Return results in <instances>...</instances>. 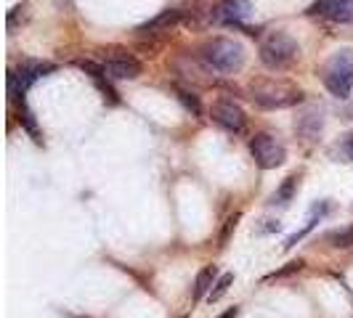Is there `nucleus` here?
<instances>
[{
	"instance_id": "nucleus-10",
	"label": "nucleus",
	"mask_w": 353,
	"mask_h": 318,
	"mask_svg": "<svg viewBox=\"0 0 353 318\" xmlns=\"http://www.w3.org/2000/svg\"><path fill=\"white\" fill-rule=\"evenodd\" d=\"M311 17H324L335 24H353V0H314Z\"/></svg>"
},
{
	"instance_id": "nucleus-6",
	"label": "nucleus",
	"mask_w": 353,
	"mask_h": 318,
	"mask_svg": "<svg viewBox=\"0 0 353 318\" xmlns=\"http://www.w3.org/2000/svg\"><path fill=\"white\" fill-rule=\"evenodd\" d=\"M53 70H56V67L48 64V61H24L19 70H14L8 74V93H11V98H14V101H17V98H24L27 90L32 88L40 77L51 74Z\"/></svg>"
},
{
	"instance_id": "nucleus-2",
	"label": "nucleus",
	"mask_w": 353,
	"mask_h": 318,
	"mask_svg": "<svg viewBox=\"0 0 353 318\" xmlns=\"http://www.w3.org/2000/svg\"><path fill=\"white\" fill-rule=\"evenodd\" d=\"M298 59H301V45H298V40L290 35V32L276 30V32H268L261 40V61L271 72L287 70Z\"/></svg>"
},
{
	"instance_id": "nucleus-1",
	"label": "nucleus",
	"mask_w": 353,
	"mask_h": 318,
	"mask_svg": "<svg viewBox=\"0 0 353 318\" xmlns=\"http://www.w3.org/2000/svg\"><path fill=\"white\" fill-rule=\"evenodd\" d=\"M202 61L215 72H223V74H234L245 67V48L242 43L231 40V37H212L208 40L202 48H199Z\"/></svg>"
},
{
	"instance_id": "nucleus-5",
	"label": "nucleus",
	"mask_w": 353,
	"mask_h": 318,
	"mask_svg": "<svg viewBox=\"0 0 353 318\" xmlns=\"http://www.w3.org/2000/svg\"><path fill=\"white\" fill-rule=\"evenodd\" d=\"M250 154H252L255 165H258L261 170H274V167L284 165L287 149H284V143L279 141L276 136H271V133H258V136L250 141Z\"/></svg>"
},
{
	"instance_id": "nucleus-12",
	"label": "nucleus",
	"mask_w": 353,
	"mask_h": 318,
	"mask_svg": "<svg viewBox=\"0 0 353 318\" xmlns=\"http://www.w3.org/2000/svg\"><path fill=\"white\" fill-rule=\"evenodd\" d=\"M178 21H181V11H176V8H165V11H159L154 19L143 21L136 32H139V35H157V32H168L170 27H176Z\"/></svg>"
},
{
	"instance_id": "nucleus-22",
	"label": "nucleus",
	"mask_w": 353,
	"mask_h": 318,
	"mask_svg": "<svg viewBox=\"0 0 353 318\" xmlns=\"http://www.w3.org/2000/svg\"><path fill=\"white\" fill-rule=\"evenodd\" d=\"M80 318H83V316H80Z\"/></svg>"
},
{
	"instance_id": "nucleus-3",
	"label": "nucleus",
	"mask_w": 353,
	"mask_h": 318,
	"mask_svg": "<svg viewBox=\"0 0 353 318\" xmlns=\"http://www.w3.org/2000/svg\"><path fill=\"white\" fill-rule=\"evenodd\" d=\"M321 83L335 98H348L353 93V51L340 48L321 67Z\"/></svg>"
},
{
	"instance_id": "nucleus-20",
	"label": "nucleus",
	"mask_w": 353,
	"mask_h": 318,
	"mask_svg": "<svg viewBox=\"0 0 353 318\" xmlns=\"http://www.w3.org/2000/svg\"><path fill=\"white\" fill-rule=\"evenodd\" d=\"M231 282H234V276L231 273H226V276H221L218 282H215V289H210V295H208V300L210 302H218L226 292H229V286H231Z\"/></svg>"
},
{
	"instance_id": "nucleus-17",
	"label": "nucleus",
	"mask_w": 353,
	"mask_h": 318,
	"mask_svg": "<svg viewBox=\"0 0 353 318\" xmlns=\"http://www.w3.org/2000/svg\"><path fill=\"white\" fill-rule=\"evenodd\" d=\"M215 276H218V268L215 265H208V268H202L199 273H196V282H194V297H205L208 292H210V286H215Z\"/></svg>"
},
{
	"instance_id": "nucleus-19",
	"label": "nucleus",
	"mask_w": 353,
	"mask_h": 318,
	"mask_svg": "<svg viewBox=\"0 0 353 318\" xmlns=\"http://www.w3.org/2000/svg\"><path fill=\"white\" fill-rule=\"evenodd\" d=\"M327 242H330L335 249L353 247V226H348V229H340V231H335V233H330V236H327Z\"/></svg>"
},
{
	"instance_id": "nucleus-15",
	"label": "nucleus",
	"mask_w": 353,
	"mask_h": 318,
	"mask_svg": "<svg viewBox=\"0 0 353 318\" xmlns=\"http://www.w3.org/2000/svg\"><path fill=\"white\" fill-rule=\"evenodd\" d=\"M295 191H298V176H290L284 178V183L274 191V196H271V204L274 207H290V202L295 199Z\"/></svg>"
},
{
	"instance_id": "nucleus-9",
	"label": "nucleus",
	"mask_w": 353,
	"mask_h": 318,
	"mask_svg": "<svg viewBox=\"0 0 353 318\" xmlns=\"http://www.w3.org/2000/svg\"><path fill=\"white\" fill-rule=\"evenodd\" d=\"M252 14L250 0H218L212 6L210 19L215 24H226V27H242Z\"/></svg>"
},
{
	"instance_id": "nucleus-21",
	"label": "nucleus",
	"mask_w": 353,
	"mask_h": 318,
	"mask_svg": "<svg viewBox=\"0 0 353 318\" xmlns=\"http://www.w3.org/2000/svg\"><path fill=\"white\" fill-rule=\"evenodd\" d=\"M340 154L348 159V162H353V136H348L345 141L340 143Z\"/></svg>"
},
{
	"instance_id": "nucleus-14",
	"label": "nucleus",
	"mask_w": 353,
	"mask_h": 318,
	"mask_svg": "<svg viewBox=\"0 0 353 318\" xmlns=\"http://www.w3.org/2000/svg\"><path fill=\"white\" fill-rule=\"evenodd\" d=\"M321 125H324V120H321V112H305L301 120L295 123V127H298V133H301L303 138H308V141H314L319 133H321Z\"/></svg>"
},
{
	"instance_id": "nucleus-16",
	"label": "nucleus",
	"mask_w": 353,
	"mask_h": 318,
	"mask_svg": "<svg viewBox=\"0 0 353 318\" xmlns=\"http://www.w3.org/2000/svg\"><path fill=\"white\" fill-rule=\"evenodd\" d=\"M17 109H19V123L24 125V130L32 136V141L43 143V136H40L37 123H35V114L30 112V106H27V101H24V98H17Z\"/></svg>"
},
{
	"instance_id": "nucleus-4",
	"label": "nucleus",
	"mask_w": 353,
	"mask_h": 318,
	"mask_svg": "<svg viewBox=\"0 0 353 318\" xmlns=\"http://www.w3.org/2000/svg\"><path fill=\"white\" fill-rule=\"evenodd\" d=\"M250 98L261 109H287L303 101V90L284 80H258L250 85Z\"/></svg>"
},
{
	"instance_id": "nucleus-7",
	"label": "nucleus",
	"mask_w": 353,
	"mask_h": 318,
	"mask_svg": "<svg viewBox=\"0 0 353 318\" xmlns=\"http://www.w3.org/2000/svg\"><path fill=\"white\" fill-rule=\"evenodd\" d=\"M210 117L212 123L221 125L223 130H229L234 136H239V133L248 130V114H245V109L236 104V101H231V98H218L210 109Z\"/></svg>"
},
{
	"instance_id": "nucleus-11",
	"label": "nucleus",
	"mask_w": 353,
	"mask_h": 318,
	"mask_svg": "<svg viewBox=\"0 0 353 318\" xmlns=\"http://www.w3.org/2000/svg\"><path fill=\"white\" fill-rule=\"evenodd\" d=\"M80 70L93 80V85H96L99 93L104 96V101H109V104H120V96H117V90L112 88L109 74L104 72V67H99V64H93V61H80Z\"/></svg>"
},
{
	"instance_id": "nucleus-18",
	"label": "nucleus",
	"mask_w": 353,
	"mask_h": 318,
	"mask_svg": "<svg viewBox=\"0 0 353 318\" xmlns=\"http://www.w3.org/2000/svg\"><path fill=\"white\" fill-rule=\"evenodd\" d=\"M176 96H178V101L186 106V112L202 114V101H199L196 93H192V90H186V88H176Z\"/></svg>"
},
{
	"instance_id": "nucleus-8",
	"label": "nucleus",
	"mask_w": 353,
	"mask_h": 318,
	"mask_svg": "<svg viewBox=\"0 0 353 318\" xmlns=\"http://www.w3.org/2000/svg\"><path fill=\"white\" fill-rule=\"evenodd\" d=\"M101 67L109 74V80H136L141 74V61L123 48H112Z\"/></svg>"
},
{
	"instance_id": "nucleus-13",
	"label": "nucleus",
	"mask_w": 353,
	"mask_h": 318,
	"mask_svg": "<svg viewBox=\"0 0 353 318\" xmlns=\"http://www.w3.org/2000/svg\"><path fill=\"white\" fill-rule=\"evenodd\" d=\"M330 210H332L330 199H324V202H319V204H314V207H311V215H308V220H305V226H303V229L298 231V233H292V236H290V239L284 242V249H292V247H295V244L301 242L303 236H305L308 231L314 229V226H316L319 220H321V218H324V215H327Z\"/></svg>"
}]
</instances>
